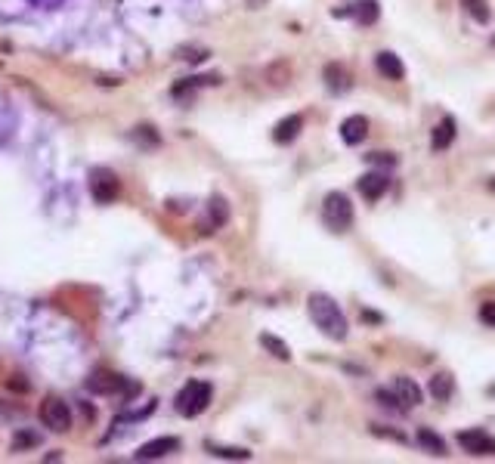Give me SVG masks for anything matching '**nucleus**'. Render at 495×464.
Instances as JSON below:
<instances>
[{"label":"nucleus","mask_w":495,"mask_h":464,"mask_svg":"<svg viewBox=\"0 0 495 464\" xmlns=\"http://www.w3.org/2000/svg\"><path fill=\"white\" fill-rule=\"evenodd\" d=\"M307 313L325 337H332V341H344L347 337V316L328 294H322V291L309 294L307 297Z\"/></svg>","instance_id":"1"},{"label":"nucleus","mask_w":495,"mask_h":464,"mask_svg":"<svg viewBox=\"0 0 495 464\" xmlns=\"http://www.w3.org/2000/svg\"><path fill=\"white\" fill-rule=\"evenodd\" d=\"M322 223L332 232H347L353 226V204L344 192H328L322 204Z\"/></svg>","instance_id":"2"},{"label":"nucleus","mask_w":495,"mask_h":464,"mask_svg":"<svg viewBox=\"0 0 495 464\" xmlns=\"http://www.w3.org/2000/svg\"><path fill=\"white\" fill-rule=\"evenodd\" d=\"M210 384L208 381H189L186 387L177 393V412H180L183 418H195L201 415L204 409L210 406Z\"/></svg>","instance_id":"3"},{"label":"nucleus","mask_w":495,"mask_h":464,"mask_svg":"<svg viewBox=\"0 0 495 464\" xmlns=\"http://www.w3.org/2000/svg\"><path fill=\"white\" fill-rule=\"evenodd\" d=\"M41 424L50 430H71V409L65 406L59 396H47V400L41 402Z\"/></svg>","instance_id":"4"},{"label":"nucleus","mask_w":495,"mask_h":464,"mask_svg":"<svg viewBox=\"0 0 495 464\" xmlns=\"http://www.w3.org/2000/svg\"><path fill=\"white\" fill-rule=\"evenodd\" d=\"M458 446L465 449V452H471V455H492L495 452V440L486 430H461L458 434Z\"/></svg>","instance_id":"5"},{"label":"nucleus","mask_w":495,"mask_h":464,"mask_svg":"<svg viewBox=\"0 0 495 464\" xmlns=\"http://www.w3.org/2000/svg\"><path fill=\"white\" fill-rule=\"evenodd\" d=\"M90 189H93L96 202H111V198H118L121 186H118L111 170H93V174H90Z\"/></svg>","instance_id":"6"},{"label":"nucleus","mask_w":495,"mask_h":464,"mask_svg":"<svg viewBox=\"0 0 495 464\" xmlns=\"http://www.w3.org/2000/svg\"><path fill=\"white\" fill-rule=\"evenodd\" d=\"M180 449V440L177 436H158V440L146 443V446L136 449V461H152V458H164V455L177 452Z\"/></svg>","instance_id":"7"},{"label":"nucleus","mask_w":495,"mask_h":464,"mask_svg":"<svg viewBox=\"0 0 495 464\" xmlns=\"http://www.w3.org/2000/svg\"><path fill=\"white\" fill-rule=\"evenodd\" d=\"M387 189H390V180H387V174H381V170H372V174L359 177V192L368 198V202H378Z\"/></svg>","instance_id":"8"},{"label":"nucleus","mask_w":495,"mask_h":464,"mask_svg":"<svg viewBox=\"0 0 495 464\" xmlns=\"http://www.w3.org/2000/svg\"><path fill=\"white\" fill-rule=\"evenodd\" d=\"M393 393L399 396V402H402V406H406V409H415V406H421V400H424V393H421V387H418V384L412 381V377H406V375H402V377H396V381H393Z\"/></svg>","instance_id":"9"},{"label":"nucleus","mask_w":495,"mask_h":464,"mask_svg":"<svg viewBox=\"0 0 495 464\" xmlns=\"http://www.w3.org/2000/svg\"><path fill=\"white\" fill-rule=\"evenodd\" d=\"M375 69H378L387 81H402V78H406V69H402L399 56L390 50H381L378 56H375Z\"/></svg>","instance_id":"10"},{"label":"nucleus","mask_w":495,"mask_h":464,"mask_svg":"<svg viewBox=\"0 0 495 464\" xmlns=\"http://www.w3.org/2000/svg\"><path fill=\"white\" fill-rule=\"evenodd\" d=\"M341 136H344L347 145H359L362 139L368 136V121L362 115H350L344 118V124H341Z\"/></svg>","instance_id":"11"},{"label":"nucleus","mask_w":495,"mask_h":464,"mask_svg":"<svg viewBox=\"0 0 495 464\" xmlns=\"http://www.w3.org/2000/svg\"><path fill=\"white\" fill-rule=\"evenodd\" d=\"M300 130H303V118H300V115H288V118H282V121L276 124L273 139H276L279 145H288V143H294Z\"/></svg>","instance_id":"12"},{"label":"nucleus","mask_w":495,"mask_h":464,"mask_svg":"<svg viewBox=\"0 0 495 464\" xmlns=\"http://www.w3.org/2000/svg\"><path fill=\"white\" fill-rule=\"evenodd\" d=\"M452 143H455V118H452V115H446L443 121H440L437 127H433L431 145H433V152H446Z\"/></svg>","instance_id":"13"},{"label":"nucleus","mask_w":495,"mask_h":464,"mask_svg":"<svg viewBox=\"0 0 495 464\" xmlns=\"http://www.w3.org/2000/svg\"><path fill=\"white\" fill-rule=\"evenodd\" d=\"M427 390H431V396H433L437 402L452 400V393H455V377L449 375V371H437V375L431 377V384H427Z\"/></svg>","instance_id":"14"},{"label":"nucleus","mask_w":495,"mask_h":464,"mask_svg":"<svg viewBox=\"0 0 495 464\" xmlns=\"http://www.w3.org/2000/svg\"><path fill=\"white\" fill-rule=\"evenodd\" d=\"M325 87L332 90V93L350 90V75H347L344 65H338V62H328L325 65Z\"/></svg>","instance_id":"15"},{"label":"nucleus","mask_w":495,"mask_h":464,"mask_svg":"<svg viewBox=\"0 0 495 464\" xmlns=\"http://www.w3.org/2000/svg\"><path fill=\"white\" fill-rule=\"evenodd\" d=\"M90 387H93L96 393H118V390H124L127 384H124V377L111 375V371H96V375L90 377Z\"/></svg>","instance_id":"16"},{"label":"nucleus","mask_w":495,"mask_h":464,"mask_svg":"<svg viewBox=\"0 0 495 464\" xmlns=\"http://www.w3.org/2000/svg\"><path fill=\"white\" fill-rule=\"evenodd\" d=\"M356 16V22L359 25H375L381 16V6L378 0H359V3H353V10H350Z\"/></svg>","instance_id":"17"},{"label":"nucleus","mask_w":495,"mask_h":464,"mask_svg":"<svg viewBox=\"0 0 495 464\" xmlns=\"http://www.w3.org/2000/svg\"><path fill=\"white\" fill-rule=\"evenodd\" d=\"M260 347H263V350H269V353H273L276 359H282V362L291 359V350H288V343H285V341H279L276 334H260Z\"/></svg>","instance_id":"18"},{"label":"nucleus","mask_w":495,"mask_h":464,"mask_svg":"<svg viewBox=\"0 0 495 464\" xmlns=\"http://www.w3.org/2000/svg\"><path fill=\"white\" fill-rule=\"evenodd\" d=\"M418 443L427 449L431 455H446V443H443V436H437L431 427H421L418 430Z\"/></svg>","instance_id":"19"},{"label":"nucleus","mask_w":495,"mask_h":464,"mask_svg":"<svg viewBox=\"0 0 495 464\" xmlns=\"http://www.w3.org/2000/svg\"><path fill=\"white\" fill-rule=\"evenodd\" d=\"M267 78H269V84H273V87H285V84L291 81V65H288V62L269 65V69H267Z\"/></svg>","instance_id":"20"},{"label":"nucleus","mask_w":495,"mask_h":464,"mask_svg":"<svg viewBox=\"0 0 495 464\" xmlns=\"http://www.w3.org/2000/svg\"><path fill=\"white\" fill-rule=\"evenodd\" d=\"M465 10L474 16V22H480V25H486L489 22V6H486V0H465Z\"/></svg>","instance_id":"21"},{"label":"nucleus","mask_w":495,"mask_h":464,"mask_svg":"<svg viewBox=\"0 0 495 464\" xmlns=\"http://www.w3.org/2000/svg\"><path fill=\"white\" fill-rule=\"evenodd\" d=\"M375 400L381 402L384 409H393V412H406V406L399 402V396L393 393V390H384V387H378L375 390Z\"/></svg>","instance_id":"22"},{"label":"nucleus","mask_w":495,"mask_h":464,"mask_svg":"<svg viewBox=\"0 0 495 464\" xmlns=\"http://www.w3.org/2000/svg\"><path fill=\"white\" fill-rule=\"evenodd\" d=\"M226 217H229V211H226V202H223L220 195L217 198H210V226H223L226 223Z\"/></svg>","instance_id":"23"},{"label":"nucleus","mask_w":495,"mask_h":464,"mask_svg":"<svg viewBox=\"0 0 495 464\" xmlns=\"http://www.w3.org/2000/svg\"><path fill=\"white\" fill-rule=\"evenodd\" d=\"M37 443H41V436H37V434H28V430H22V434H16V440H12V449H16V452H22V449L37 446Z\"/></svg>","instance_id":"24"},{"label":"nucleus","mask_w":495,"mask_h":464,"mask_svg":"<svg viewBox=\"0 0 495 464\" xmlns=\"http://www.w3.org/2000/svg\"><path fill=\"white\" fill-rule=\"evenodd\" d=\"M210 452L220 455V458H239V461L251 458V452H245V449H220V446H210Z\"/></svg>","instance_id":"25"},{"label":"nucleus","mask_w":495,"mask_h":464,"mask_svg":"<svg viewBox=\"0 0 495 464\" xmlns=\"http://www.w3.org/2000/svg\"><path fill=\"white\" fill-rule=\"evenodd\" d=\"M368 161H372V164H387V168H393V164H396V155H390V152H372V155H368Z\"/></svg>","instance_id":"26"},{"label":"nucleus","mask_w":495,"mask_h":464,"mask_svg":"<svg viewBox=\"0 0 495 464\" xmlns=\"http://www.w3.org/2000/svg\"><path fill=\"white\" fill-rule=\"evenodd\" d=\"M480 319L489 325V328H495V303H483V307H480Z\"/></svg>","instance_id":"27"},{"label":"nucleus","mask_w":495,"mask_h":464,"mask_svg":"<svg viewBox=\"0 0 495 464\" xmlns=\"http://www.w3.org/2000/svg\"><path fill=\"white\" fill-rule=\"evenodd\" d=\"M372 434H378V436H390V440H396V443H406V436H402V434H396V430L381 427V424H372Z\"/></svg>","instance_id":"28"},{"label":"nucleus","mask_w":495,"mask_h":464,"mask_svg":"<svg viewBox=\"0 0 495 464\" xmlns=\"http://www.w3.org/2000/svg\"><path fill=\"white\" fill-rule=\"evenodd\" d=\"M362 319H366V322H375V325H378V322H381V316H378V313H372V310H362Z\"/></svg>","instance_id":"29"},{"label":"nucleus","mask_w":495,"mask_h":464,"mask_svg":"<svg viewBox=\"0 0 495 464\" xmlns=\"http://www.w3.org/2000/svg\"><path fill=\"white\" fill-rule=\"evenodd\" d=\"M492 189H495V180H492Z\"/></svg>","instance_id":"30"},{"label":"nucleus","mask_w":495,"mask_h":464,"mask_svg":"<svg viewBox=\"0 0 495 464\" xmlns=\"http://www.w3.org/2000/svg\"><path fill=\"white\" fill-rule=\"evenodd\" d=\"M492 44H495V41H492Z\"/></svg>","instance_id":"31"}]
</instances>
